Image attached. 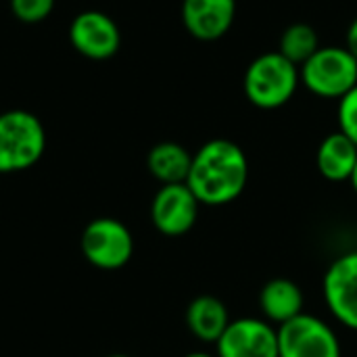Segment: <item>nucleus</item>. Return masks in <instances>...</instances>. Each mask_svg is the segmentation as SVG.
I'll return each mask as SVG.
<instances>
[{
    "mask_svg": "<svg viewBox=\"0 0 357 357\" xmlns=\"http://www.w3.org/2000/svg\"><path fill=\"white\" fill-rule=\"evenodd\" d=\"M249 180V161L245 151L224 138L205 142L195 155L188 174V188L201 205L220 207L236 201Z\"/></svg>",
    "mask_w": 357,
    "mask_h": 357,
    "instance_id": "1",
    "label": "nucleus"
},
{
    "mask_svg": "<svg viewBox=\"0 0 357 357\" xmlns=\"http://www.w3.org/2000/svg\"><path fill=\"white\" fill-rule=\"evenodd\" d=\"M46 151L42 121L25 109L0 113V174H17L33 167Z\"/></svg>",
    "mask_w": 357,
    "mask_h": 357,
    "instance_id": "2",
    "label": "nucleus"
},
{
    "mask_svg": "<svg viewBox=\"0 0 357 357\" xmlns=\"http://www.w3.org/2000/svg\"><path fill=\"white\" fill-rule=\"evenodd\" d=\"M301 82L299 67L280 52H266L251 61L245 73V96L259 109H278L287 105Z\"/></svg>",
    "mask_w": 357,
    "mask_h": 357,
    "instance_id": "3",
    "label": "nucleus"
},
{
    "mask_svg": "<svg viewBox=\"0 0 357 357\" xmlns=\"http://www.w3.org/2000/svg\"><path fill=\"white\" fill-rule=\"evenodd\" d=\"M299 73L301 82L316 96L343 98L357 86V59L347 48H318L316 54L301 65Z\"/></svg>",
    "mask_w": 357,
    "mask_h": 357,
    "instance_id": "4",
    "label": "nucleus"
},
{
    "mask_svg": "<svg viewBox=\"0 0 357 357\" xmlns=\"http://www.w3.org/2000/svg\"><path fill=\"white\" fill-rule=\"evenodd\" d=\"M79 247L94 268L119 270L134 255V236L123 222L115 218H96L84 228Z\"/></svg>",
    "mask_w": 357,
    "mask_h": 357,
    "instance_id": "5",
    "label": "nucleus"
},
{
    "mask_svg": "<svg viewBox=\"0 0 357 357\" xmlns=\"http://www.w3.org/2000/svg\"><path fill=\"white\" fill-rule=\"evenodd\" d=\"M278 357H341V341L337 333L318 316L301 314L280 326Z\"/></svg>",
    "mask_w": 357,
    "mask_h": 357,
    "instance_id": "6",
    "label": "nucleus"
},
{
    "mask_svg": "<svg viewBox=\"0 0 357 357\" xmlns=\"http://www.w3.org/2000/svg\"><path fill=\"white\" fill-rule=\"evenodd\" d=\"M69 42L90 61H107L121 46V31L113 17L102 10H84L69 25Z\"/></svg>",
    "mask_w": 357,
    "mask_h": 357,
    "instance_id": "7",
    "label": "nucleus"
},
{
    "mask_svg": "<svg viewBox=\"0 0 357 357\" xmlns=\"http://www.w3.org/2000/svg\"><path fill=\"white\" fill-rule=\"evenodd\" d=\"M218 357H278V331L261 318H238L215 343Z\"/></svg>",
    "mask_w": 357,
    "mask_h": 357,
    "instance_id": "8",
    "label": "nucleus"
},
{
    "mask_svg": "<svg viewBox=\"0 0 357 357\" xmlns=\"http://www.w3.org/2000/svg\"><path fill=\"white\" fill-rule=\"evenodd\" d=\"M199 207L201 203L186 182L163 184L151 203V220L161 234L182 236L197 224Z\"/></svg>",
    "mask_w": 357,
    "mask_h": 357,
    "instance_id": "9",
    "label": "nucleus"
},
{
    "mask_svg": "<svg viewBox=\"0 0 357 357\" xmlns=\"http://www.w3.org/2000/svg\"><path fill=\"white\" fill-rule=\"evenodd\" d=\"M324 301L339 324L357 333V251L337 257L326 270Z\"/></svg>",
    "mask_w": 357,
    "mask_h": 357,
    "instance_id": "10",
    "label": "nucleus"
},
{
    "mask_svg": "<svg viewBox=\"0 0 357 357\" xmlns=\"http://www.w3.org/2000/svg\"><path fill=\"white\" fill-rule=\"evenodd\" d=\"M234 15L236 0H182V23L201 42L226 36L234 23Z\"/></svg>",
    "mask_w": 357,
    "mask_h": 357,
    "instance_id": "11",
    "label": "nucleus"
},
{
    "mask_svg": "<svg viewBox=\"0 0 357 357\" xmlns=\"http://www.w3.org/2000/svg\"><path fill=\"white\" fill-rule=\"evenodd\" d=\"M303 291L297 282L289 278H272L264 284L259 293V307L266 320L274 326H280L303 314Z\"/></svg>",
    "mask_w": 357,
    "mask_h": 357,
    "instance_id": "12",
    "label": "nucleus"
},
{
    "mask_svg": "<svg viewBox=\"0 0 357 357\" xmlns=\"http://www.w3.org/2000/svg\"><path fill=\"white\" fill-rule=\"evenodd\" d=\"M228 307L222 299L213 295H201L192 299L186 307V326L203 343H218L230 324Z\"/></svg>",
    "mask_w": 357,
    "mask_h": 357,
    "instance_id": "13",
    "label": "nucleus"
},
{
    "mask_svg": "<svg viewBox=\"0 0 357 357\" xmlns=\"http://www.w3.org/2000/svg\"><path fill=\"white\" fill-rule=\"evenodd\" d=\"M357 163V144L343 132L326 136L316 153L318 172L331 182H347Z\"/></svg>",
    "mask_w": 357,
    "mask_h": 357,
    "instance_id": "14",
    "label": "nucleus"
},
{
    "mask_svg": "<svg viewBox=\"0 0 357 357\" xmlns=\"http://www.w3.org/2000/svg\"><path fill=\"white\" fill-rule=\"evenodd\" d=\"M192 155L178 142H159L149 151L146 167L163 184H184L188 180Z\"/></svg>",
    "mask_w": 357,
    "mask_h": 357,
    "instance_id": "15",
    "label": "nucleus"
},
{
    "mask_svg": "<svg viewBox=\"0 0 357 357\" xmlns=\"http://www.w3.org/2000/svg\"><path fill=\"white\" fill-rule=\"evenodd\" d=\"M320 48L318 44V33L312 25L307 23H293L284 29L280 38V54L287 56L295 65H303L307 59L316 54Z\"/></svg>",
    "mask_w": 357,
    "mask_h": 357,
    "instance_id": "16",
    "label": "nucleus"
},
{
    "mask_svg": "<svg viewBox=\"0 0 357 357\" xmlns=\"http://www.w3.org/2000/svg\"><path fill=\"white\" fill-rule=\"evenodd\" d=\"M56 0H10V13L21 23H40L50 17Z\"/></svg>",
    "mask_w": 357,
    "mask_h": 357,
    "instance_id": "17",
    "label": "nucleus"
},
{
    "mask_svg": "<svg viewBox=\"0 0 357 357\" xmlns=\"http://www.w3.org/2000/svg\"><path fill=\"white\" fill-rule=\"evenodd\" d=\"M339 132L357 144V86L339 98Z\"/></svg>",
    "mask_w": 357,
    "mask_h": 357,
    "instance_id": "18",
    "label": "nucleus"
},
{
    "mask_svg": "<svg viewBox=\"0 0 357 357\" xmlns=\"http://www.w3.org/2000/svg\"><path fill=\"white\" fill-rule=\"evenodd\" d=\"M354 56L357 59V19L351 21L349 29H347V46H345Z\"/></svg>",
    "mask_w": 357,
    "mask_h": 357,
    "instance_id": "19",
    "label": "nucleus"
},
{
    "mask_svg": "<svg viewBox=\"0 0 357 357\" xmlns=\"http://www.w3.org/2000/svg\"><path fill=\"white\" fill-rule=\"evenodd\" d=\"M184 357H218V356H211V354H205V351H192V354H188V356Z\"/></svg>",
    "mask_w": 357,
    "mask_h": 357,
    "instance_id": "20",
    "label": "nucleus"
},
{
    "mask_svg": "<svg viewBox=\"0 0 357 357\" xmlns=\"http://www.w3.org/2000/svg\"><path fill=\"white\" fill-rule=\"evenodd\" d=\"M351 184H354V190L357 192V163H356V169H354V174H351V180H349Z\"/></svg>",
    "mask_w": 357,
    "mask_h": 357,
    "instance_id": "21",
    "label": "nucleus"
},
{
    "mask_svg": "<svg viewBox=\"0 0 357 357\" xmlns=\"http://www.w3.org/2000/svg\"><path fill=\"white\" fill-rule=\"evenodd\" d=\"M107 357H130V356H123V354H115V356H107Z\"/></svg>",
    "mask_w": 357,
    "mask_h": 357,
    "instance_id": "22",
    "label": "nucleus"
}]
</instances>
